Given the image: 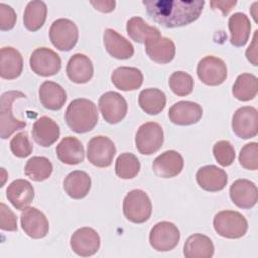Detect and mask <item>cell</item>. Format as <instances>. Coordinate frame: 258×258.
Wrapping results in <instances>:
<instances>
[{
	"label": "cell",
	"mask_w": 258,
	"mask_h": 258,
	"mask_svg": "<svg viewBox=\"0 0 258 258\" xmlns=\"http://www.w3.org/2000/svg\"><path fill=\"white\" fill-rule=\"evenodd\" d=\"M149 17L167 28L188 25L201 15L204 0H143Z\"/></svg>",
	"instance_id": "1"
},
{
	"label": "cell",
	"mask_w": 258,
	"mask_h": 258,
	"mask_svg": "<svg viewBox=\"0 0 258 258\" xmlns=\"http://www.w3.org/2000/svg\"><path fill=\"white\" fill-rule=\"evenodd\" d=\"M66 123L76 133H86L94 129L99 120L96 105L84 98L73 100L64 114Z\"/></svg>",
	"instance_id": "2"
},
{
	"label": "cell",
	"mask_w": 258,
	"mask_h": 258,
	"mask_svg": "<svg viewBox=\"0 0 258 258\" xmlns=\"http://www.w3.org/2000/svg\"><path fill=\"white\" fill-rule=\"evenodd\" d=\"M213 225L218 235L227 239H239L248 231L246 218L236 211L225 210L217 213Z\"/></svg>",
	"instance_id": "3"
},
{
	"label": "cell",
	"mask_w": 258,
	"mask_h": 258,
	"mask_svg": "<svg viewBox=\"0 0 258 258\" xmlns=\"http://www.w3.org/2000/svg\"><path fill=\"white\" fill-rule=\"evenodd\" d=\"M26 98L20 91H7L1 95L0 100V136L2 139L8 138L16 130L26 126L25 121L16 119L12 113V106L17 99Z\"/></svg>",
	"instance_id": "4"
},
{
	"label": "cell",
	"mask_w": 258,
	"mask_h": 258,
	"mask_svg": "<svg viewBox=\"0 0 258 258\" xmlns=\"http://www.w3.org/2000/svg\"><path fill=\"white\" fill-rule=\"evenodd\" d=\"M151 212V201L143 190L133 189L124 198L123 213L130 222L142 224L150 218Z\"/></svg>",
	"instance_id": "5"
},
{
	"label": "cell",
	"mask_w": 258,
	"mask_h": 258,
	"mask_svg": "<svg viewBox=\"0 0 258 258\" xmlns=\"http://www.w3.org/2000/svg\"><path fill=\"white\" fill-rule=\"evenodd\" d=\"M163 129L155 122L142 124L135 134V146L144 155L157 152L163 144Z\"/></svg>",
	"instance_id": "6"
},
{
	"label": "cell",
	"mask_w": 258,
	"mask_h": 258,
	"mask_svg": "<svg viewBox=\"0 0 258 258\" xmlns=\"http://www.w3.org/2000/svg\"><path fill=\"white\" fill-rule=\"evenodd\" d=\"M180 239L177 227L167 221L155 224L149 233L150 246L158 252H168L173 250Z\"/></svg>",
	"instance_id": "7"
},
{
	"label": "cell",
	"mask_w": 258,
	"mask_h": 258,
	"mask_svg": "<svg viewBox=\"0 0 258 258\" xmlns=\"http://www.w3.org/2000/svg\"><path fill=\"white\" fill-rule=\"evenodd\" d=\"M79 38L78 27L68 18H59L52 22L49 29V39L54 47L61 51L71 50Z\"/></svg>",
	"instance_id": "8"
},
{
	"label": "cell",
	"mask_w": 258,
	"mask_h": 258,
	"mask_svg": "<svg viewBox=\"0 0 258 258\" xmlns=\"http://www.w3.org/2000/svg\"><path fill=\"white\" fill-rule=\"evenodd\" d=\"M116 154L114 142L107 136L99 135L89 140L87 146L88 160L97 167H108Z\"/></svg>",
	"instance_id": "9"
},
{
	"label": "cell",
	"mask_w": 258,
	"mask_h": 258,
	"mask_svg": "<svg viewBox=\"0 0 258 258\" xmlns=\"http://www.w3.org/2000/svg\"><path fill=\"white\" fill-rule=\"evenodd\" d=\"M99 109L106 122L117 124L126 117L128 105L121 94L110 91L100 97Z\"/></svg>",
	"instance_id": "10"
},
{
	"label": "cell",
	"mask_w": 258,
	"mask_h": 258,
	"mask_svg": "<svg viewBox=\"0 0 258 258\" xmlns=\"http://www.w3.org/2000/svg\"><path fill=\"white\" fill-rule=\"evenodd\" d=\"M30 69L38 76L49 77L56 75L61 68L59 55L50 48L38 47L30 55Z\"/></svg>",
	"instance_id": "11"
},
{
	"label": "cell",
	"mask_w": 258,
	"mask_h": 258,
	"mask_svg": "<svg viewBox=\"0 0 258 258\" xmlns=\"http://www.w3.org/2000/svg\"><path fill=\"white\" fill-rule=\"evenodd\" d=\"M227 66L219 57L208 55L202 58L197 67L199 79L207 86H219L227 79Z\"/></svg>",
	"instance_id": "12"
},
{
	"label": "cell",
	"mask_w": 258,
	"mask_h": 258,
	"mask_svg": "<svg viewBox=\"0 0 258 258\" xmlns=\"http://www.w3.org/2000/svg\"><path fill=\"white\" fill-rule=\"evenodd\" d=\"M232 129L242 139L255 137L258 133L257 109L250 106L239 108L233 115Z\"/></svg>",
	"instance_id": "13"
},
{
	"label": "cell",
	"mask_w": 258,
	"mask_h": 258,
	"mask_svg": "<svg viewBox=\"0 0 258 258\" xmlns=\"http://www.w3.org/2000/svg\"><path fill=\"white\" fill-rule=\"evenodd\" d=\"M101 240L99 234L92 228L83 227L71 236L70 245L74 253L81 257L95 255L100 248Z\"/></svg>",
	"instance_id": "14"
},
{
	"label": "cell",
	"mask_w": 258,
	"mask_h": 258,
	"mask_svg": "<svg viewBox=\"0 0 258 258\" xmlns=\"http://www.w3.org/2000/svg\"><path fill=\"white\" fill-rule=\"evenodd\" d=\"M20 224L24 233L32 239L45 237L49 230L47 218L41 211L34 207H27L22 210Z\"/></svg>",
	"instance_id": "15"
},
{
	"label": "cell",
	"mask_w": 258,
	"mask_h": 258,
	"mask_svg": "<svg viewBox=\"0 0 258 258\" xmlns=\"http://www.w3.org/2000/svg\"><path fill=\"white\" fill-rule=\"evenodd\" d=\"M183 164V157L179 152L175 150H166L153 160L152 169L159 177L171 178L181 172Z\"/></svg>",
	"instance_id": "16"
},
{
	"label": "cell",
	"mask_w": 258,
	"mask_h": 258,
	"mask_svg": "<svg viewBox=\"0 0 258 258\" xmlns=\"http://www.w3.org/2000/svg\"><path fill=\"white\" fill-rule=\"evenodd\" d=\"M203 116L202 107L195 102L179 101L168 111L169 120L178 126H188L198 123Z\"/></svg>",
	"instance_id": "17"
},
{
	"label": "cell",
	"mask_w": 258,
	"mask_h": 258,
	"mask_svg": "<svg viewBox=\"0 0 258 258\" xmlns=\"http://www.w3.org/2000/svg\"><path fill=\"white\" fill-rule=\"evenodd\" d=\"M196 179L201 188L216 192L225 188L228 182L226 171L216 165H205L196 173Z\"/></svg>",
	"instance_id": "18"
},
{
	"label": "cell",
	"mask_w": 258,
	"mask_h": 258,
	"mask_svg": "<svg viewBox=\"0 0 258 258\" xmlns=\"http://www.w3.org/2000/svg\"><path fill=\"white\" fill-rule=\"evenodd\" d=\"M257 186L248 179H237L230 186L232 202L241 209H251L257 204Z\"/></svg>",
	"instance_id": "19"
},
{
	"label": "cell",
	"mask_w": 258,
	"mask_h": 258,
	"mask_svg": "<svg viewBox=\"0 0 258 258\" xmlns=\"http://www.w3.org/2000/svg\"><path fill=\"white\" fill-rule=\"evenodd\" d=\"M145 52L156 63H169L175 55V45L168 37H153L145 43Z\"/></svg>",
	"instance_id": "20"
},
{
	"label": "cell",
	"mask_w": 258,
	"mask_h": 258,
	"mask_svg": "<svg viewBox=\"0 0 258 258\" xmlns=\"http://www.w3.org/2000/svg\"><path fill=\"white\" fill-rule=\"evenodd\" d=\"M104 45L107 52L117 59H128L134 53V47L123 35L112 28L104 31Z\"/></svg>",
	"instance_id": "21"
},
{
	"label": "cell",
	"mask_w": 258,
	"mask_h": 258,
	"mask_svg": "<svg viewBox=\"0 0 258 258\" xmlns=\"http://www.w3.org/2000/svg\"><path fill=\"white\" fill-rule=\"evenodd\" d=\"M68 78L76 84L89 82L94 75L92 60L85 54L76 53L71 56L66 68Z\"/></svg>",
	"instance_id": "22"
},
{
	"label": "cell",
	"mask_w": 258,
	"mask_h": 258,
	"mask_svg": "<svg viewBox=\"0 0 258 258\" xmlns=\"http://www.w3.org/2000/svg\"><path fill=\"white\" fill-rule=\"evenodd\" d=\"M60 135L59 126L51 118L42 116L32 126V137L34 141L43 147L52 145Z\"/></svg>",
	"instance_id": "23"
},
{
	"label": "cell",
	"mask_w": 258,
	"mask_h": 258,
	"mask_svg": "<svg viewBox=\"0 0 258 258\" xmlns=\"http://www.w3.org/2000/svg\"><path fill=\"white\" fill-rule=\"evenodd\" d=\"M6 197L17 210H24L34 199V188L25 179L13 180L6 188Z\"/></svg>",
	"instance_id": "24"
},
{
	"label": "cell",
	"mask_w": 258,
	"mask_h": 258,
	"mask_svg": "<svg viewBox=\"0 0 258 258\" xmlns=\"http://www.w3.org/2000/svg\"><path fill=\"white\" fill-rule=\"evenodd\" d=\"M38 94L40 103L47 110H60L67 101L64 89L52 81H44L39 87Z\"/></svg>",
	"instance_id": "25"
},
{
	"label": "cell",
	"mask_w": 258,
	"mask_h": 258,
	"mask_svg": "<svg viewBox=\"0 0 258 258\" xmlns=\"http://www.w3.org/2000/svg\"><path fill=\"white\" fill-rule=\"evenodd\" d=\"M23 59L20 52L10 46H4L0 51V76L5 80H13L20 76Z\"/></svg>",
	"instance_id": "26"
},
{
	"label": "cell",
	"mask_w": 258,
	"mask_h": 258,
	"mask_svg": "<svg viewBox=\"0 0 258 258\" xmlns=\"http://www.w3.org/2000/svg\"><path fill=\"white\" fill-rule=\"evenodd\" d=\"M114 86L121 91H134L141 87L143 75L141 71L134 67H119L111 76Z\"/></svg>",
	"instance_id": "27"
},
{
	"label": "cell",
	"mask_w": 258,
	"mask_h": 258,
	"mask_svg": "<svg viewBox=\"0 0 258 258\" xmlns=\"http://www.w3.org/2000/svg\"><path fill=\"white\" fill-rule=\"evenodd\" d=\"M55 151L58 159L69 165L79 164L85 157V150L82 142L74 136L62 138L57 144Z\"/></svg>",
	"instance_id": "28"
},
{
	"label": "cell",
	"mask_w": 258,
	"mask_h": 258,
	"mask_svg": "<svg viewBox=\"0 0 258 258\" xmlns=\"http://www.w3.org/2000/svg\"><path fill=\"white\" fill-rule=\"evenodd\" d=\"M228 26L231 33V44L236 47L244 46L247 43L251 32V22L249 17L245 13L236 12L230 16Z\"/></svg>",
	"instance_id": "29"
},
{
	"label": "cell",
	"mask_w": 258,
	"mask_h": 258,
	"mask_svg": "<svg viewBox=\"0 0 258 258\" xmlns=\"http://www.w3.org/2000/svg\"><path fill=\"white\" fill-rule=\"evenodd\" d=\"M91 184V177L87 172L82 170H74L64 178L63 189L69 197L80 200L89 194Z\"/></svg>",
	"instance_id": "30"
},
{
	"label": "cell",
	"mask_w": 258,
	"mask_h": 258,
	"mask_svg": "<svg viewBox=\"0 0 258 258\" xmlns=\"http://www.w3.org/2000/svg\"><path fill=\"white\" fill-rule=\"evenodd\" d=\"M212 240L203 234L197 233L189 236L183 246V255L186 258H211L214 255Z\"/></svg>",
	"instance_id": "31"
},
{
	"label": "cell",
	"mask_w": 258,
	"mask_h": 258,
	"mask_svg": "<svg viewBox=\"0 0 258 258\" xmlns=\"http://www.w3.org/2000/svg\"><path fill=\"white\" fill-rule=\"evenodd\" d=\"M138 104L146 114L157 115L165 108L166 96L157 88L144 89L139 93Z\"/></svg>",
	"instance_id": "32"
},
{
	"label": "cell",
	"mask_w": 258,
	"mask_h": 258,
	"mask_svg": "<svg viewBox=\"0 0 258 258\" xmlns=\"http://www.w3.org/2000/svg\"><path fill=\"white\" fill-rule=\"evenodd\" d=\"M126 30L129 37L137 43H145L150 38L161 36L158 28L150 26L139 16H133L127 21Z\"/></svg>",
	"instance_id": "33"
},
{
	"label": "cell",
	"mask_w": 258,
	"mask_h": 258,
	"mask_svg": "<svg viewBox=\"0 0 258 258\" xmlns=\"http://www.w3.org/2000/svg\"><path fill=\"white\" fill-rule=\"evenodd\" d=\"M47 6L43 1H29L23 14V23L27 30L37 31L42 27L46 20Z\"/></svg>",
	"instance_id": "34"
},
{
	"label": "cell",
	"mask_w": 258,
	"mask_h": 258,
	"mask_svg": "<svg viewBox=\"0 0 258 258\" xmlns=\"http://www.w3.org/2000/svg\"><path fill=\"white\" fill-rule=\"evenodd\" d=\"M234 97L242 102L253 100L258 93L257 77L250 73H243L239 75L233 85L232 89Z\"/></svg>",
	"instance_id": "35"
},
{
	"label": "cell",
	"mask_w": 258,
	"mask_h": 258,
	"mask_svg": "<svg viewBox=\"0 0 258 258\" xmlns=\"http://www.w3.org/2000/svg\"><path fill=\"white\" fill-rule=\"evenodd\" d=\"M52 163L44 156L29 158L24 166V173L33 181H43L52 173Z\"/></svg>",
	"instance_id": "36"
},
{
	"label": "cell",
	"mask_w": 258,
	"mask_h": 258,
	"mask_svg": "<svg viewBox=\"0 0 258 258\" xmlns=\"http://www.w3.org/2000/svg\"><path fill=\"white\" fill-rule=\"evenodd\" d=\"M140 170V162L138 158L129 152L120 154L115 163V172L122 179L134 178Z\"/></svg>",
	"instance_id": "37"
},
{
	"label": "cell",
	"mask_w": 258,
	"mask_h": 258,
	"mask_svg": "<svg viewBox=\"0 0 258 258\" xmlns=\"http://www.w3.org/2000/svg\"><path fill=\"white\" fill-rule=\"evenodd\" d=\"M168 85L175 95L179 97H184L192 92L194 79L186 72L176 71L172 73L171 76L169 77Z\"/></svg>",
	"instance_id": "38"
},
{
	"label": "cell",
	"mask_w": 258,
	"mask_h": 258,
	"mask_svg": "<svg viewBox=\"0 0 258 258\" xmlns=\"http://www.w3.org/2000/svg\"><path fill=\"white\" fill-rule=\"evenodd\" d=\"M213 154L217 162L222 166H229L235 160V149L228 140H220L213 146Z\"/></svg>",
	"instance_id": "39"
},
{
	"label": "cell",
	"mask_w": 258,
	"mask_h": 258,
	"mask_svg": "<svg viewBox=\"0 0 258 258\" xmlns=\"http://www.w3.org/2000/svg\"><path fill=\"white\" fill-rule=\"evenodd\" d=\"M10 150L13 153L14 156L19 158H24L30 155L32 152V144L29 140L28 134L25 131H21L17 134H15L9 143Z\"/></svg>",
	"instance_id": "40"
},
{
	"label": "cell",
	"mask_w": 258,
	"mask_h": 258,
	"mask_svg": "<svg viewBox=\"0 0 258 258\" xmlns=\"http://www.w3.org/2000/svg\"><path fill=\"white\" fill-rule=\"evenodd\" d=\"M240 164L248 170L258 169V143L250 142L245 144L239 154Z\"/></svg>",
	"instance_id": "41"
},
{
	"label": "cell",
	"mask_w": 258,
	"mask_h": 258,
	"mask_svg": "<svg viewBox=\"0 0 258 258\" xmlns=\"http://www.w3.org/2000/svg\"><path fill=\"white\" fill-rule=\"evenodd\" d=\"M0 228L8 232L17 231V218L4 203L0 204Z\"/></svg>",
	"instance_id": "42"
},
{
	"label": "cell",
	"mask_w": 258,
	"mask_h": 258,
	"mask_svg": "<svg viewBox=\"0 0 258 258\" xmlns=\"http://www.w3.org/2000/svg\"><path fill=\"white\" fill-rule=\"evenodd\" d=\"M16 22V13L14 9L5 4L0 3V29L1 31H7L14 27Z\"/></svg>",
	"instance_id": "43"
},
{
	"label": "cell",
	"mask_w": 258,
	"mask_h": 258,
	"mask_svg": "<svg viewBox=\"0 0 258 258\" xmlns=\"http://www.w3.org/2000/svg\"><path fill=\"white\" fill-rule=\"evenodd\" d=\"M257 30L254 33V37L252 40V43L246 50V57L247 59L253 64L257 66L258 64V45H257Z\"/></svg>",
	"instance_id": "44"
},
{
	"label": "cell",
	"mask_w": 258,
	"mask_h": 258,
	"mask_svg": "<svg viewBox=\"0 0 258 258\" xmlns=\"http://www.w3.org/2000/svg\"><path fill=\"white\" fill-rule=\"evenodd\" d=\"M236 4H237V1H211L210 2V5L212 6V8L221 10L224 16H226Z\"/></svg>",
	"instance_id": "45"
},
{
	"label": "cell",
	"mask_w": 258,
	"mask_h": 258,
	"mask_svg": "<svg viewBox=\"0 0 258 258\" xmlns=\"http://www.w3.org/2000/svg\"><path fill=\"white\" fill-rule=\"evenodd\" d=\"M91 4L95 7V9H97L101 12H104V13H108V12H111L115 9L116 1H114V0L91 1Z\"/></svg>",
	"instance_id": "46"
}]
</instances>
